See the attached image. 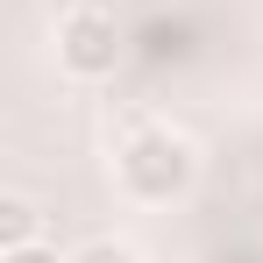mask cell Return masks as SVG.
Instances as JSON below:
<instances>
[{"instance_id":"cell-1","label":"cell","mask_w":263,"mask_h":263,"mask_svg":"<svg viewBox=\"0 0 263 263\" xmlns=\"http://www.w3.org/2000/svg\"><path fill=\"white\" fill-rule=\"evenodd\" d=\"M192 171H199V157H192V142L171 128H142L121 149V185H128L135 199H149V206H164V199H178L185 185H192Z\"/></svg>"},{"instance_id":"cell-3","label":"cell","mask_w":263,"mask_h":263,"mask_svg":"<svg viewBox=\"0 0 263 263\" xmlns=\"http://www.w3.org/2000/svg\"><path fill=\"white\" fill-rule=\"evenodd\" d=\"M36 242V206L29 199H0V249H22Z\"/></svg>"},{"instance_id":"cell-2","label":"cell","mask_w":263,"mask_h":263,"mask_svg":"<svg viewBox=\"0 0 263 263\" xmlns=\"http://www.w3.org/2000/svg\"><path fill=\"white\" fill-rule=\"evenodd\" d=\"M57 64H64L71 79H107V71L121 64V29H114V14L79 7V14L57 29Z\"/></svg>"},{"instance_id":"cell-5","label":"cell","mask_w":263,"mask_h":263,"mask_svg":"<svg viewBox=\"0 0 263 263\" xmlns=\"http://www.w3.org/2000/svg\"><path fill=\"white\" fill-rule=\"evenodd\" d=\"M7 263H57V249H43V242H22V249H7Z\"/></svg>"},{"instance_id":"cell-4","label":"cell","mask_w":263,"mask_h":263,"mask_svg":"<svg viewBox=\"0 0 263 263\" xmlns=\"http://www.w3.org/2000/svg\"><path fill=\"white\" fill-rule=\"evenodd\" d=\"M71 263H135V256L121 249V242H92V249H79Z\"/></svg>"},{"instance_id":"cell-6","label":"cell","mask_w":263,"mask_h":263,"mask_svg":"<svg viewBox=\"0 0 263 263\" xmlns=\"http://www.w3.org/2000/svg\"><path fill=\"white\" fill-rule=\"evenodd\" d=\"M142 7H157V0H142Z\"/></svg>"}]
</instances>
